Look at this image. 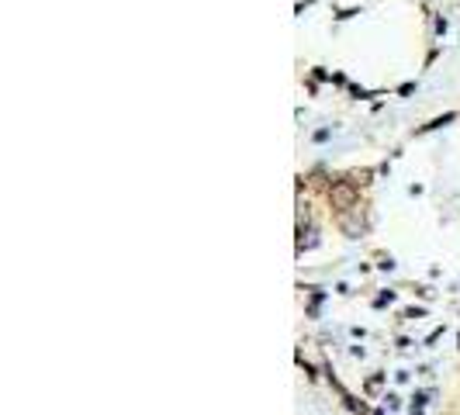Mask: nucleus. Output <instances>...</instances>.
I'll return each instance as SVG.
<instances>
[{"label": "nucleus", "mask_w": 460, "mask_h": 415, "mask_svg": "<svg viewBox=\"0 0 460 415\" xmlns=\"http://www.w3.org/2000/svg\"><path fill=\"white\" fill-rule=\"evenodd\" d=\"M329 201H333L336 211H350V208L357 205V184H336L333 191H329Z\"/></svg>", "instance_id": "f257e3e1"}]
</instances>
